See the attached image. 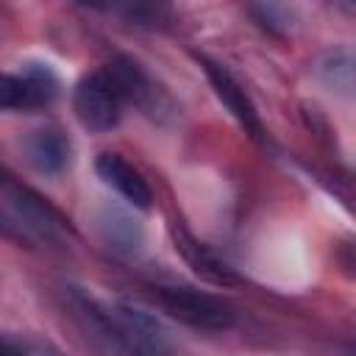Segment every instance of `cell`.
Segmentation results:
<instances>
[{"label":"cell","mask_w":356,"mask_h":356,"mask_svg":"<svg viewBox=\"0 0 356 356\" xmlns=\"http://www.w3.org/2000/svg\"><path fill=\"white\" fill-rule=\"evenodd\" d=\"M150 298L172 320L197 331H228L236 325V309L220 295L192 286H153Z\"/></svg>","instance_id":"cell-1"},{"label":"cell","mask_w":356,"mask_h":356,"mask_svg":"<svg viewBox=\"0 0 356 356\" xmlns=\"http://www.w3.org/2000/svg\"><path fill=\"white\" fill-rule=\"evenodd\" d=\"M103 75L108 78V83L114 86V92L120 95L122 103H131L136 108H142L150 117H161V114H172L175 106L170 100V95L164 92V86L159 81H153V75L131 56H117L114 61L106 64Z\"/></svg>","instance_id":"cell-2"},{"label":"cell","mask_w":356,"mask_h":356,"mask_svg":"<svg viewBox=\"0 0 356 356\" xmlns=\"http://www.w3.org/2000/svg\"><path fill=\"white\" fill-rule=\"evenodd\" d=\"M72 111L78 122L92 134H106L117 128L122 117V100L108 83V78L100 72L83 75L72 89Z\"/></svg>","instance_id":"cell-3"},{"label":"cell","mask_w":356,"mask_h":356,"mask_svg":"<svg viewBox=\"0 0 356 356\" xmlns=\"http://www.w3.org/2000/svg\"><path fill=\"white\" fill-rule=\"evenodd\" d=\"M0 192L11 200V206L17 209V214H19L36 234H42V236H47V239H56L58 234L70 231L67 220H64L42 195H36L31 186L19 184V181H17L14 175H8L3 167H0Z\"/></svg>","instance_id":"cell-4"},{"label":"cell","mask_w":356,"mask_h":356,"mask_svg":"<svg viewBox=\"0 0 356 356\" xmlns=\"http://www.w3.org/2000/svg\"><path fill=\"white\" fill-rule=\"evenodd\" d=\"M203 70H206V78L214 89V95L222 100V106L231 111V117L245 128V134H250L253 139H264V122L253 106V100L248 97V92L239 86V81L222 67V64H214V61H206L203 58Z\"/></svg>","instance_id":"cell-5"},{"label":"cell","mask_w":356,"mask_h":356,"mask_svg":"<svg viewBox=\"0 0 356 356\" xmlns=\"http://www.w3.org/2000/svg\"><path fill=\"white\" fill-rule=\"evenodd\" d=\"M97 175L103 178V184H108L111 189H117L134 209H150L153 203V189L147 184V178L131 164L125 161L120 153H100L95 161Z\"/></svg>","instance_id":"cell-6"},{"label":"cell","mask_w":356,"mask_h":356,"mask_svg":"<svg viewBox=\"0 0 356 356\" xmlns=\"http://www.w3.org/2000/svg\"><path fill=\"white\" fill-rule=\"evenodd\" d=\"M172 239H175V250L184 256V261L200 278H206L209 284H217V286H234V284H239V275L234 273V267L220 253H214L209 245H203L200 239H195L189 231L175 228L172 231Z\"/></svg>","instance_id":"cell-7"},{"label":"cell","mask_w":356,"mask_h":356,"mask_svg":"<svg viewBox=\"0 0 356 356\" xmlns=\"http://www.w3.org/2000/svg\"><path fill=\"white\" fill-rule=\"evenodd\" d=\"M22 147L28 161L44 175H58L70 164V153H72V142L58 125H44L31 131Z\"/></svg>","instance_id":"cell-8"},{"label":"cell","mask_w":356,"mask_h":356,"mask_svg":"<svg viewBox=\"0 0 356 356\" xmlns=\"http://www.w3.org/2000/svg\"><path fill=\"white\" fill-rule=\"evenodd\" d=\"M95 228L100 234V239L117 250V253H139L142 242H145V228L142 222L128 214L120 206H103L95 214Z\"/></svg>","instance_id":"cell-9"},{"label":"cell","mask_w":356,"mask_h":356,"mask_svg":"<svg viewBox=\"0 0 356 356\" xmlns=\"http://www.w3.org/2000/svg\"><path fill=\"white\" fill-rule=\"evenodd\" d=\"M317 78L331 89L345 97L353 95V53L348 47L325 53L317 64Z\"/></svg>","instance_id":"cell-10"},{"label":"cell","mask_w":356,"mask_h":356,"mask_svg":"<svg viewBox=\"0 0 356 356\" xmlns=\"http://www.w3.org/2000/svg\"><path fill=\"white\" fill-rule=\"evenodd\" d=\"M47 106L25 75L0 72V111H28Z\"/></svg>","instance_id":"cell-11"},{"label":"cell","mask_w":356,"mask_h":356,"mask_svg":"<svg viewBox=\"0 0 356 356\" xmlns=\"http://www.w3.org/2000/svg\"><path fill=\"white\" fill-rule=\"evenodd\" d=\"M250 11L256 14V19L273 31V33H284L289 28V19H292V11L286 6H275V3H261V6H250Z\"/></svg>","instance_id":"cell-12"},{"label":"cell","mask_w":356,"mask_h":356,"mask_svg":"<svg viewBox=\"0 0 356 356\" xmlns=\"http://www.w3.org/2000/svg\"><path fill=\"white\" fill-rule=\"evenodd\" d=\"M22 339V348H25V356H64L56 345L50 342H42V339H28V337H19Z\"/></svg>","instance_id":"cell-13"},{"label":"cell","mask_w":356,"mask_h":356,"mask_svg":"<svg viewBox=\"0 0 356 356\" xmlns=\"http://www.w3.org/2000/svg\"><path fill=\"white\" fill-rule=\"evenodd\" d=\"M0 356H25L19 337H0Z\"/></svg>","instance_id":"cell-14"},{"label":"cell","mask_w":356,"mask_h":356,"mask_svg":"<svg viewBox=\"0 0 356 356\" xmlns=\"http://www.w3.org/2000/svg\"><path fill=\"white\" fill-rule=\"evenodd\" d=\"M0 234H6V236H17V239H25V234L14 231V222H6V220H3V214H0Z\"/></svg>","instance_id":"cell-15"}]
</instances>
